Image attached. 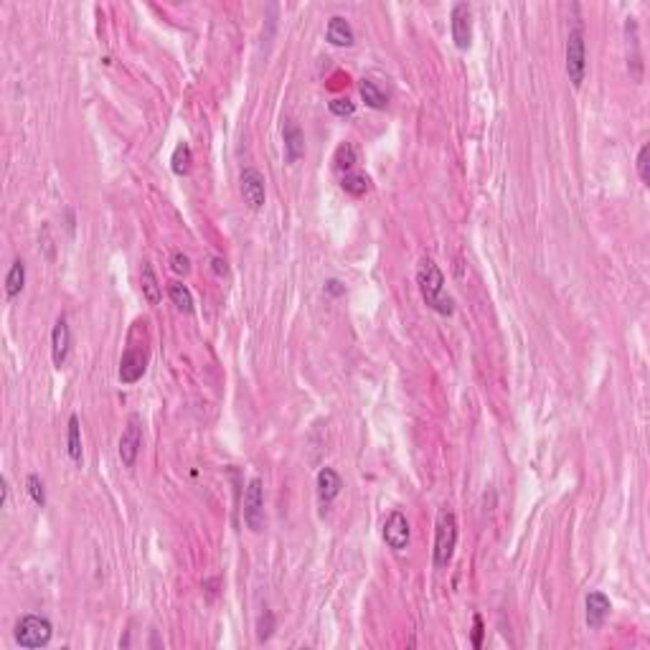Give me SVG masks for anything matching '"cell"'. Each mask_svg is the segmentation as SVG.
<instances>
[{
    "mask_svg": "<svg viewBox=\"0 0 650 650\" xmlns=\"http://www.w3.org/2000/svg\"><path fill=\"white\" fill-rule=\"evenodd\" d=\"M416 285L422 292V300L439 315H452L455 313V303L452 297L445 295V274L442 269L434 264V259L424 257L419 259V267H416Z\"/></svg>",
    "mask_w": 650,
    "mask_h": 650,
    "instance_id": "6da1fadb",
    "label": "cell"
},
{
    "mask_svg": "<svg viewBox=\"0 0 650 650\" xmlns=\"http://www.w3.org/2000/svg\"><path fill=\"white\" fill-rule=\"evenodd\" d=\"M457 546V519L450 508H439L437 524H434V566L445 569L452 561Z\"/></svg>",
    "mask_w": 650,
    "mask_h": 650,
    "instance_id": "7a4b0ae2",
    "label": "cell"
},
{
    "mask_svg": "<svg viewBox=\"0 0 650 650\" xmlns=\"http://www.w3.org/2000/svg\"><path fill=\"white\" fill-rule=\"evenodd\" d=\"M54 625L41 615H23L16 625V643L21 648H46L51 643Z\"/></svg>",
    "mask_w": 650,
    "mask_h": 650,
    "instance_id": "3957f363",
    "label": "cell"
},
{
    "mask_svg": "<svg viewBox=\"0 0 650 650\" xmlns=\"http://www.w3.org/2000/svg\"><path fill=\"white\" fill-rule=\"evenodd\" d=\"M566 74L569 81L579 89L587 74V46H584V34L574 29L566 39Z\"/></svg>",
    "mask_w": 650,
    "mask_h": 650,
    "instance_id": "277c9868",
    "label": "cell"
},
{
    "mask_svg": "<svg viewBox=\"0 0 650 650\" xmlns=\"http://www.w3.org/2000/svg\"><path fill=\"white\" fill-rule=\"evenodd\" d=\"M244 524L249 526L254 534H259L264 526V488L262 480L251 478L244 493Z\"/></svg>",
    "mask_w": 650,
    "mask_h": 650,
    "instance_id": "5b68a950",
    "label": "cell"
},
{
    "mask_svg": "<svg viewBox=\"0 0 650 650\" xmlns=\"http://www.w3.org/2000/svg\"><path fill=\"white\" fill-rule=\"evenodd\" d=\"M140 447H143V427H140V416L132 414L120 437V460L125 468H135Z\"/></svg>",
    "mask_w": 650,
    "mask_h": 650,
    "instance_id": "8992f818",
    "label": "cell"
},
{
    "mask_svg": "<svg viewBox=\"0 0 650 650\" xmlns=\"http://www.w3.org/2000/svg\"><path fill=\"white\" fill-rule=\"evenodd\" d=\"M239 183H241V196L249 204V209L259 211L264 206V201H267V181H264V176L259 171H254V168H244Z\"/></svg>",
    "mask_w": 650,
    "mask_h": 650,
    "instance_id": "52a82bcc",
    "label": "cell"
},
{
    "mask_svg": "<svg viewBox=\"0 0 650 650\" xmlns=\"http://www.w3.org/2000/svg\"><path fill=\"white\" fill-rule=\"evenodd\" d=\"M145 369H148V351L145 348H127L120 359L117 376H120L122 384H135L143 379Z\"/></svg>",
    "mask_w": 650,
    "mask_h": 650,
    "instance_id": "ba28073f",
    "label": "cell"
},
{
    "mask_svg": "<svg viewBox=\"0 0 650 650\" xmlns=\"http://www.w3.org/2000/svg\"><path fill=\"white\" fill-rule=\"evenodd\" d=\"M450 29H452V41L460 51L470 49L473 44V23H470V6L468 3H457L452 8V16H450Z\"/></svg>",
    "mask_w": 650,
    "mask_h": 650,
    "instance_id": "9c48e42d",
    "label": "cell"
},
{
    "mask_svg": "<svg viewBox=\"0 0 650 650\" xmlns=\"http://www.w3.org/2000/svg\"><path fill=\"white\" fill-rule=\"evenodd\" d=\"M384 541L394 551L406 549V544H409V521H406V516L401 511H391L389 514L386 524H384Z\"/></svg>",
    "mask_w": 650,
    "mask_h": 650,
    "instance_id": "30bf717a",
    "label": "cell"
},
{
    "mask_svg": "<svg viewBox=\"0 0 650 650\" xmlns=\"http://www.w3.org/2000/svg\"><path fill=\"white\" fill-rule=\"evenodd\" d=\"M69 351H71V331H69L66 318L61 315L51 331V361L56 369H61V366L66 364Z\"/></svg>",
    "mask_w": 650,
    "mask_h": 650,
    "instance_id": "8fae6325",
    "label": "cell"
},
{
    "mask_svg": "<svg viewBox=\"0 0 650 650\" xmlns=\"http://www.w3.org/2000/svg\"><path fill=\"white\" fill-rule=\"evenodd\" d=\"M282 140H285V160L287 163H297L305 153V137L303 130L295 120H285L282 127Z\"/></svg>",
    "mask_w": 650,
    "mask_h": 650,
    "instance_id": "7c38bea8",
    "label": "cell"
},
{
    "mask_svg": "<svg viewBox=\"0 0 650 650\" xmlns=\"http://www.w3.org/2000/svg\"><path fill=\"white\" fill-rule=\"evenodd\" d=\"M612 605L605 592H589L587 594V625L592 630H599L605 625L607 615H610Z\"/></svg>",
    "mask_w": 650,
    "mask_h": 650,
    "instance_id": "4fadbf2b",
    "label": "cell"
},
{
    "mask_svg": "<svg viewBox=\"0 0 650 650\" xmlns=\"http://www.w3.org/2000/svg\"><path fill=\"white\" fill-rule=\"evenodd\" d=\"M341 488H343V480L336 470L333 468L320 470L318 473V498L323 506H331V503L338 498V493H341Z\"/></svg>",
    "mask_w": 650,
    "mask_h": 650,
    "instance_id": "5bb4252c",
    "label": "cell"
},
{
    "mask_svg": "<svg viewBox=\"0 0 650 650\" xmlns=\"http://www.w3.org/2000/svg\"><path fill=\"white\" fill-rule=\"evenodd\" d=\"M328 41H331L333 46H354L356 34H354V29H351V23H348L343 16H333L331 21H328Z\"/></svg>",
    "mask_w": 650,
    "mask_h": 650,
    "instance_id": "9a60e30c",
    "label": "cell"
},
{
    "mask_svg": "<svg viewBox=\"0 0 650 650\" xmlns=\"http://www.w3.org/2000/svg\"><path fill=\"white\" fill-rule=\"evenodd\" d=\"M140 285H143V295L150 305H158L163 292H160L158 285V277H155V269L150 262H143V269H140Z\"/></svg>",
    "mask_w": 650,
    "mask_h": 650,
    "instance_id": "2e32d148",
    "label": "cell"
},
{
    "mask_svg": "<svg viewBox=\"0 0 650 650\" xmlns=\"http://www.w3.org/2000/svg\"><path fill=\"white\" fill-rule=\"evenodd\" d=\"M23 287H26V264H23V259H16L6 277V297L8 300L18 297L23 292Z\"/></svg>",
    "mask_w": 650,
    "mask_h": 650,
    "instance_id": "e0dca14e",
    "label": "cell"
},
{
    "mask_svg": "<svg viewBox=\"0 0 650 650\" xmlns=\"http://www.w3.org/2000/svg\"><path fill=\"white\" fill-rule=\"evenodd\" d=\"M66 452L74 465H81V434H79V416H69V432H66Z\"/></svg>",
    "mask_w": 650,
    "mask_h": 650,
    "instance_id": "ac0fdd59",
    "label": "cell"
},
{
    "mask_svg": "<svg viewBox=\"0 0 650 650\" xmlns=\"http://www.w3.org/2000/svg\"><path fill=\"white\" fill-rule=\"evenodd\" d=\"M168 295H171V303L176 305L181 313L191 315L194 313V295H191V290L186 285H181V282H173L171 287H168Z\"/></svg>",
    "mask_w": 650,
    "mask_h": 650,
    "instance_id": "d6986e66",
    "label": "cell"
},
{
    "mask_svg": "<svg viewBox=\"0 0 650 650\" xmlns=\"http://www.w3.org/2000/svg\"><path fill=\"white\" fill-rule=\"evenodd\" d=\"M341 189L346 191V194H351L354 199H361V196H366V191L371 189V181L369 176H364V173H346L341 181Z\"/></svg>",
    "mask_w": 650,
    "mask_h": 650,
    "instance_id": "ffe728a7",
    "label": "cell"
},
{
    "mask_svg": "<svg viewBox=\"0 0 650 650\" xmlns=\"http://www.w3.org/2000/svg\"><path fill=\"white\" fill-rule=\"evenodd\" d=\"M361 99L369 104L371 109H384L386 107V94L376 86V81L364 79L361 81Z\"/></svg>",
    "mask_w": 650,
    "mask_h": 650,
    "instance_id": "44dd1931",
    "label": "cell"
},
{
    "mask_svg": "<svg viewBox=\"0 0 650 650\" xmlns=\"http://www.w3.org/2000/svg\"><path fill=\"white\" fill-rule=\"evenodd\" d=\"M356 160H359V153H356V148L351 143H341L336 150V155H333V163H336L338 171L343 173H351L356 166Z\"/></svg>",
    "mask_w": 650,
    "mask_h": 650,
    "instance_id": "7402d4cb",
    "label": "cell"
},
{
    "mask_svg": "<svg viewBox=\"0 0 650 650\" xmlns=\"http://www.w3.org/2000/svg\"><path fill=\"white\" fill-rule=\"evenodd\" d=\"M171 168L176 176H186L191 168V148L189 143H178L171 155Z\"/></svg>",
    "mask_w": 650,
    "mask_h": 650,
    "instance_id": "603a6c76",
    "label": "cell"
},
{
    "mask_svg": "<svg viewBox=\"0 0 650 650\" xmlns=\"http://www.w3.org/2000/svg\"><path fill=\"white\" fill-rule=\"evenodd\" d=\"M272 633H274V615L269 610H264L262 617H259V622H257V640L259 643H264V640L272 638Z\"/></svg>",
    "mask_w": 650,
    "mask_h": 650,
    "instance_id": "cb8c5ba5",
    "label": "cell"
},
{
    "mask_svg": "<svg viewBox=\"0 0 650 650\" xmlns=\"http://www.w3.org/2000/svg\"><path fill=\"white\" fill-rule=\"evenodd\" d=\"M328 109H331L336 117H351V114L356 112V104L351 102L348 97H336L328 102Z\"/></svg>",
    "mask_w": 650,
    "mask_h": 650,
    "instance_id": "d4e9b609",
    "label": "cell"
},
{
    "mask_svg": "<svg viewBox=\"0 0 650 650\" xmlns=\"http://www.w3.org/2000/svg\"><path fill=\"white\" fill-rule=\"evenodd\" d=\"M638 173H640V181L645 186H650V143H645L638 153Z\"/></svg>",
    "mask_w": 650,
    "mask_h": 650,
    "instance_id": "484cf974",
    "label": "cell"
},
{
    "mask_svg": "<svg viewBox=\"0 0 650 650\" xmlns=\"http://www.w3.org/2000/svg\"><path fill=\"white\" fill-rule=\"evenodd\" d=\"M26 485H29V496L34 498L36 506L44 508L46 506V493H44V483H41L39 475H29V480H26Z\"/></svg>",
    "mask_w": 650,
    "mask_h": 650,
    "instance_id": "4316f807",
    "label": "cell"
},
{
    "mask_svg": "<svg viewBox=\"0 0 650 650\" xmlns=\"http://www.w3.org/2000/svg\"><path fill=\"white\" fill-rule=\"evenodd\" d=\"M171 267H173V272H176V274H189V272H191V259H189V254H183V251H173Z\"/></svg>",
    "mask_w": 650,
    "mask_h": 650,
    "instance_id": "83f0119b",
    "label": "cell"
},
{
    "mask_svg": "<svg viewBox=\"0 0 650 650\" xmlns=\"http://www.w3.org/2000/svg\"><path fill=\"white\" fill-rule=\"evenodd\" d=\"M483 617L480 615H475L473 617V648H480L483 645Z\"/></svg>",
    "mask_w": 650,
    "mask_h": 650,
    "instance_id": "f1b7e54d",
    "label": "cell"
},
{
    "mask_svg": "<svg viewBox=\"0 0 650 650\" xmlns=\"http://www.w3.org/2000/svg\"><path fill=\"white\" fill-rule=\"evenodd\" d=\"M325 290L331 292V295H343V292H346V290L341 287V282H338V280H331V282H328V285H325Z\"/></svg>",
    "mask_w": 650,
    "mask_h": 650,
    "instance_id": "f546056e",
    "label": "cell"
},
{
    "mask_svg": "<svg viewBox=\"0 0 650 650\" xmlns=\"http://www.w3.org/2000/svg\"><path fill=\"white\" fill-rule=\"evenodd\" d=\"M214 272H216V274H226V262H224V259H219V257L214 259Z\"/></svg>",
    "mask_w": 650,
    "mask_h": 650,
    "instance_id": "4dcf8cb0",
    "label": "cell"
},
{
    "mask_svg": "<svg viewBox=\"0 0 650 650\" xmlns=\"http://www.w3.org/2000/svg\"><path fill=\"white\" fill-rule=\"evenodd\" d=\"M8 493H11L8 491V480L3 478V506H8Z\"/></svg>",
    "mask_w": 650,
    "mask_h": 650,
    "instance_id": "1f68e13d",
    "label": "cell"
}]
</instances>
